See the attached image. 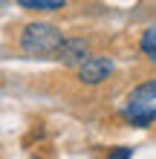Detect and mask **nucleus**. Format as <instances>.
Instances as JSON below:
<instances>
[{
	"instance_id": "obj_1",
	"label": "nucleus",
	"mask_w": 156,
	"mask_h": 159,
	"mask_svg": "<svg viewBox=\"0 0 156 159\" xmlns=\"http://www.w3.org/2000/svg\"><path fill=\"white\" fill-rule=\"evenodd\" d=\"M61 41L64 32L52 23H29L20 32V49L32 58H55Z\"/></svg>"
},
{
	"instance_id": "obj_2",
	"label": "nucleus",
	"mask_w": 156,
	"mask_h": 159,
	"mask_svg": "<svg viewBox=\"0 0 156 159\" xmlns=\"http://www.w3.org/2000/svg\"><path fill=\"white\" fill-rule=\"evenodd\" d=\"M110 72H113V61L110 58H84L78 64V78L84 84H101Z\"/></svg>"
},
{
	"instance_id": "obj_3",
	"label": "nucleus",
	"mask_w": 156,
	"mask_h": 159,
	"mask_svg": "<svg viewBox=\"0 0 156 159\" xmlns=\"http://www.w3.org/2000/svg\"><path fill=\"white\" fill-rule=\"evenodd\" d=\"M55 58H61L64 64H81L87 58V41L84 38H64Z\"/></svg>"
},
{
	"instance_id": "obj_4",
	"label": "nucleus",
	"mask_w": 156,
	"mask_h": 159,
	"mask_svg": "<svg viewBox=\"0 0 156 159\" xmlns=\"http://www.w3.org/2000/svg\"><path fill=\"white\" fill-rule=\"evenodd\" d=\"M124 116L130 119V125H136V127H150L156 121V107L150 101H130L127 110H124Z\"/></svg>"
},
{
	"instance_id": "obj_5",
	"label": "nucleus",
	"mask_w": 156,
	"mask_h": 159,
	"mask_svg": "<svg viewBox=\"0 0 156 159\" xmlns=\"http://www.w3.org/2000/svg\"><path fill=\"white\" fill-rule=\"evenodd\" d=\"M23 9H32V12H61L67 6V0H17Z\"/></svg>"
},
{
	"instance_id": "obj_6",
	"label": "nucleus",
	"mask_w": 156,
	"mask_h": 159,
	"mask_svg": "<svg viewBox=\"0 0 156 159\" xmlns=\"http://www.w3.org/2000/svg\"><path fill=\"white\" fill-rule=\"evenodd\" d=\"M130 101H156V81H145L130 93Z\"/></svg>"
},
{
	"instance_id": "obj_7",
	"label": "nucleus",
	"mask_w": 156,
	"mask_h": 159,
	"mask_svg": "<svg viewBox=\"0 0 156 159\" xmlns=\"http://www.w3.org/2000/svg\"><path fill=\"white\" fill-rule=\"evenodd\" d=\"M142 52H145V55H148V58L156 64V26L142 35Z\"/></svg>"
},
{
	"instance_id": "obj_8",
	"label": "nucleus",
	"mask_w": 156,
	"mask_h": 159,
	"mask_svg": "<svg viewBox=\"0 0 156 159\" xmlns=\"http://www.w3.org/2000/svg\"><path fill=\"white\" fill-rule=\"evenodd\" d=\"M110 159H130V148H116L110 153Z\"/></svg>"
}]
</instances>
